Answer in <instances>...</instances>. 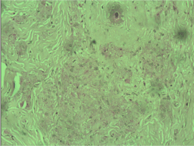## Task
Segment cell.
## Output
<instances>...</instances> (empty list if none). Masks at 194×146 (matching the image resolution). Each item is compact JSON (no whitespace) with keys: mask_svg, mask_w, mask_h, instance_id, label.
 <instances>
[{"mask_svg":"<svg viewBox=\"0 0 194 146\" xmlns=\"http://www.w3.org/2000/svg\"><path fill=\"white\" fill-rule=\"evenodd\" d=\"M176 38L181 41L185 40L188 36V32L185 29L178 30L176 34Z\"/></svg>","mask_w":194,"mask_h":146,"instance_id":"obj_1","label":"cell"}]
</instances>
